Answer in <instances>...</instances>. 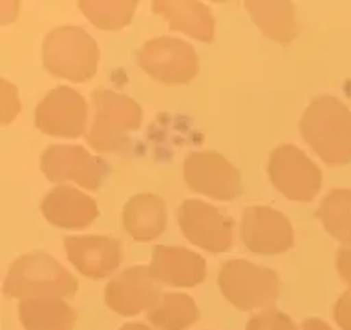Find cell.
<instances>
[{"label": "cell", "mask_w": 351, "mask_h": 330, "mask_svg": "<svg viewBox=\"0 0 351 330\" xmlns=\"http://www.w3.org/2000/svg\"><path fill=\"white\" fill-rule=\"evenodd\" d=\"M300 130L327 165L351 162V110L337 97L324 95L311 102L301 117Z\"/></svg>", "instance_id": "1"}, {"label": "cell", "mask_w": 351, "mask_h": 330, "mask_svg": "<svg viewBox=\"0 0 351 330\" xmlns=\"http://www.w3.org/2000/svg\"><path fill=\"white\" fill-rule=\"evenodd\" d=\"M78 290L77 279L45 253H30L13 262L4 280V293L19 301L67 299Z\"/></svg>", "instance_id": "2"}, {"label": "cell", "mask_w": 351, "mask_h": 330, "mask_svg": "<svg viewBox=\"0 0 351 330\" xmlns=\"http://www.w3.org/2000/svg\"><path fill=\"white\" fill-rule=\"evenodd\" d=\"M43 65L58 78L88 82L97 73L99 47L84 28L58 26L43 41Z\"/></svg>", "instance_id": "3"}, {"label": "cell", "mask_w": 351, "mask_h": 330, "mask_svg": "<svg viewBox=\"0 0 351 330\" xmlns=\"http://www.w3.org/2000/svg\"><path fill=\"white\" fill-rule=\"evenodd\" d=\"M141 117L143 110L134 99L110 89H97L93 93V123L86 141L99 154L117 151L128 134L140 128Z\"/></svg>", "instance_id": "4"}, {"label": "cell", "mask_w": 351, "mask_h": 330, "mask_svg": "<svg viewBox=\"0 0 351 330\" xmlns=\"http://www.w3.org/2000/svg\"><path fill=\"white\" fill-rule=\"evenodd\" d=\"M217 284L230 305L243 312L274 308L281 288L275 271L247 260L225 262L219 269Z\"/></svg>", "instance_id": "5"}, {"label": "cell", "mask_w": 351, "mask_h": 330, "mask_svg": "<svg viewBox=\"0 0 351 330\" xmlns=\"http://www.w3.org/2000/svg\"><path fill=\"white\" fill-rule=\"evenodd\" d=\"M41 171L52 184H78L86 190H99L110 167L99 156L80 145H52L41 154Z\"/></svg>", "instance_id": "6"}, {"label": "cell", "mask_w": 351, "mask_h": 330, "mask_svg": "<svg viewBox=\"0 0 351 330\" xmlns=\"http://www.w3.org/2000/svg\"><path fill=\"white\" fill-rule=\"evenodd\" d=\"M268 175L285 197L298 203H311L322 188L319 167L294 145L275 149L269 156Z\"/></svg>", "instance_id": "7"}, {"label": "cell", "mask_w": 351, "mask_h": 330, "mask_svg": "<svg viewBox=\"0 0 351 330\" xmlns=\"http://www.w3.org/2000/svg\"><path fill=\"white\" fill-rule=\"evenodd\" d=\"M141 69L162 84H188L199 73V58L190 43L177 38H154L138 54Z\"/></svg>", "instance_id": "8"}, {"label": "cell", "mask_w": 351, "mask_h": 330, "mask_svg": "<svg viewBox=\"0 0 351 330\" xmlns=\"http://www.w3.org/2000/svg\"><path fill=\"white\" fill-rule=\"evenodd\" d=\"M184 180L192 191L217 201H234L243 190L237 167L210 151L192 153L184 160Z\"/></svg>", "instance_id": "9"}, {"label": "cell", "mask_w": 351, "mask_h": 330, "mask_svg": "<svg viewBox=\"0 0 351 330\" xmlns=\"http://www.w3.org/2000/svg\"><path fill=\"white\" fill-rule=\"evenodd\" d=\"M177 221L186 240L204 251L225 253L232 247V221L212 204L188 199L180 204Z\"/></svg>", "instance_id": "10"}, {"label": "cell", "mask_w": 351, "mask_h": 330, "mask_svg": "<svg viewBox=\"0 0 351 330\" xmlns=\"http://www.w3.org/2000/svg\"><path fill=\"white\" fill-rule=\"evenodd\" d=\"M36 127L54 138H78L88 128V104L71 88H54L36 108Z\"/></svg>", "instance_id": "11"}, {"label": "cell", "mask_w": 351, "mask_h": 330, "mask_svg": "<svg viewBox=\"0 0 351 330\" xmlns=\"http://www.w3.org/2000/svg\"><path fill=\"white\" fill-rule=\"evenodd\" d=\"M160 295V282L149 266H134L115 275L104 288V303L123 318H132L153 308Z\"/></svg>", "instance_id": "12"}, {"label": "cell", "mask_w": 351, "mask_h": 330, "mask_svg": "<svg viewBox=\"0 0 351 330\" xmlns=\"http://www.w3.org/2000/svg\"><path fill=\"white\" fill-rule=\"evenodd\" d=\"M242 242L251 253L279 254L292 247L294 230L281 212L268 206H250L242 217Z\"/></svg>", "instance_id": "13"}, {"label": "cell", "mask_w": 351, "mask_h": 330, "mask_svg": "<svg viewBox=\"0 0 351 330\" xmlns=\"http://www.w3.org/2000/svg\"><path fill=\"white\" fill-rule=\"evenodd\" d=\"M64 243L71 264L88 279L108 277L123 260L121 243L108 236H69Z\"/></svg>", "instance_id": "14"}, {"label": "cell", "mask_w": 351, "mask_h": 330, "mask_svg": "<svg viewBox=\"0 0 351 330\" xmlns=\"http://www.w3.org/2000/svg\"><path fill=\"white\" fill-rule=\"evenodd\" d=\"M41 214L58 229H86L99 216L97 203L73 186H56L41 203Z\"/></svg>", "instance_id": "15"}, {"label": "cell", "mask_w": 351, "mask_h": 330, "mask_svg": "<svg viewBox=\"0 0 351 330\" xmlns=\"http://www.w3.org/2000/svg\"><path fill=\"white\" fill-rule=\"evenodd\" d=\"M149 267L160 284L173 288H193L206 277L203 256L177 245H158Z\"/></svg>", "instance_id": "16"}, {"label": "cell", "mask_w": 351, "mask_h": 330, "mask_svg": "<svg viewBox=\"0 0 351 330\" xmlns=\"http://www.w3.org/2000/svg\"><path fill=\"white\" fill-rule=\"evenodd\" d=\"M156 15L164 17L173 30L186 34L193 39L208 43L214 39V15L203 2H173L160 0L151 4Z\"/></svg>", "instance_id": "17"}, {"label": "cell", "mask_w": 351, "mask_h": 330, "mask_svg": "<svg viewBox=\"0 0 351 330\" xmlns=\"http://www.w3.org/2000/svg\"><path fill=\"white\" fill-rule=\"evenodd\" d=\"M121 221L130 238L138 242H151L166 230V204L151 193L136 195L125 204Z\"/></svg>", "instance_id": "18"}, {"label": "cell", "mask_w": 351, "mask_h": 330, "mask_svg": "<svg viewBox=\"0 0 351 330\" xmlns=\"http://www.w3.org/2000/svg\"><path fill=\"white\" fill-rule=\"evenodd\" d=\"M17 312L25 330H73L78 318L65 299L21 301Z\"/></svg>", "instance_id": "19"}, {"label": "cell", "mask_w": 351, "mask_h": 330, "mask_svg": "<svg viewBox=\"0 0 351 330\" xmlns=\"http://www.w3.org/2000/svg\"><path fill=\"white\" fill-rule=\"evenodd\" d=\"M247 12L253 17L262 34L266 38L288 43L295 38L298 25H295L294 6L290 2H245Z\"/></svg>", "instance_id": "20"}, {"label": "cell", "mask_w": 351, "mask_h": 330, "mask_svg": "<svg viewBox=\"0 0 351 330\" xmlns=\"http://www.w3.org/2000/svg\"><path fill=\"white\" fill-rule=\"evenodd\" d=\"M147 319L156 330H186L199 319V308L186 293H166L147 312Z\"/></svg>", "instance_id": "21"}, {"label": "cell", "mask_w": 351, "mask_h": 330, "mask_svg": "<svg viewBox=\"0 0 351 330\" xmlns=\"http://www.w3.org/2000/svg\"><path fill=\"white\" fill-rule=\"evenodd\" d=\"M316 217L327 234L344 245H351V190L329 191L319 204Z\"/></svg>", "instance_id": "22"}, {"label": "cell", "mask_w": 351, "mask_h": 330, "mask_svg": "<svg viewBox=\"0 0 351 330\" xmlns=\"http://www.w3.org/2000/svg\"><path fill=\"white\" fill-rule=\"evenodd\" d=\"M80 12L102 30H119L132 19L138 2L117 0V2H78Z\"/></svg>", "instance_id": "23"}, {"label": "cell", "mask_w": 351, "mask_h": 330, "mask_svg": "<svg viewBox=\"0 0 351 330\" xmlns=\"http://www.w3.org/2000/svg\"><path fill=\"white\" fill-rule=\"evenodd\" d=\"M245 330H300V327L287 314L275 308H266L251 316Z\"/></svg>", "instance_id": "24"}, {"label": "cell", "mask_w": 351, "mask_h": 330, "mask_svg": "<svg viewBox=\"0 0 351 330\" xmlns=\"http://www.w3.org/2000/svg\"><path fill=\"white\" fill-rule=\"evenodd\" d=\"M21 112V101L17 89L13 88L8 80H2V123L13 121V117Z\"/></svg>", "instance_id": "25"}, {"label": "cell", "mask_w": 351, "mask_h": 330, "mask_svg": "<svg viewBox=\"0 0 351 330\" xmlns=\"http://www.w3.org/2000/svg\"><path fill=\"white\" fill-rule=\"evenodd\" d=\"M335 323L340 330H351V292L342 293L335 305Z\"/></svg>", "instance_id": "26"}, {"label": "cell", "mask_w": 351, "mask_h": 330, "mask_svg": "<svg viewBox=\"0 0 351 330\" xmlns=\"http://www.w3.org/2000/svg\"><path fill=\"white\" fill-rule=\"evenodd\" d=\"M337 271L351 292V245H342L337 253Z\"/></svg>", "instance_id": "27"}, {"label": "cell", "mask_w": 351, "mask_h": 330, "mask_svg": "<svg viewBox=\"0 0 351 330\" xmlns=\"http://www.w3.org/2000/svg\"><path fill=\"white\" fill-rule=\"evenodd\" d=\"M301 330H332V329H331V325H327L326 321H322V319L318 318H311L303 321Z\"/></svg>", "instance_id": "28"}, {"label": "cell", "mask_w": 351, "mask_h": 330, "mask_svg": "<svg viewBox=\"0 0 351 330\" xmlns=\"http://www.w3.org/2000/svg\"><path fill=\"white\" fill-rule=\"evenodd\" d=\"M119 330H154V329H151V327H147V325H143V323H127V325H123Z\"/></svg>", "instance_id": "29"}]
</instances>
